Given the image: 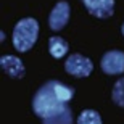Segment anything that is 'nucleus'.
Returning a JSON list of instances; mask_svg holds the SVG:
<instances>
[{
    "label": "nucleus",
    "instance_id": "7ed1b4c3",
    "mask_svg": "<svg viewBox=\"0 0 124 124\" xmlns=\"http://www.w3.org/2000/svg\"><path fill=\"white\" fill-rule=\"evenodd\" d=\"M64 68L74 78H87L89 74L92 73L93 64L87 56L81 55V53H73L64 61Z\"/></svg>",
    "mask_w": 124,
    "mask_h": 124
},
{
    "label": "nucleus",
    "instance_id": "f8f14e48",
    "mask_svg": "<svg viewBox=\"0 0 124 124\" xmlns=\"http://www.w3.org/2000/svg\"><path fill=\"white\" fill-rule=\"evenodd\" d=\"M121 32H123V36H124V24L121 26Z\"/></svg>",
    "mask_w": 124,
    "mask_h": 124
},
{
    "label": "nucleus",
    "instance_id": "1a4fd4ad",
    "mask_svg": "<svg viewBox=\"0 0 124 124\" xmlns=\"http://www.w3.org/2000/svg\"><path fill=\"white\" fill-rule=\"evenodd\" d=\"M44 124H73V111L68 106L64 111H61L60 115L48 118V119H44Z\"/></svg>",
    "mask_w": 124,
    "mask_h": 124
},
{
    "label": "nucleus",
    "instance_id": "f257e3e1",
    "mask_svg": "<svg viewBox=\"0 0 124 124\" xmlns=\"http://www.w3.org/2000/svg\"><path fill=\"white\" fill-rule=\"evenodd\" d=\"M32 108H34V113L44 121L60 115L61 111L68 108V103H64L58 97L55 90V82L48 81L36 92L34 100H32Z\"/></svg>",
    "mask_w": 124,
    "mask_h": 124
},
{
    "label": "nucleus",
    "instance_id": "9b49d317",
    "mask_svg": "<svg viewBox=\"0 0 124 124\" xmlns=\"http://www.w3.org/2000/svg\"><path fill=\"white\" fill-rule=\"evenodd\" d=\"M111 97H113V101H115L116 105H119V106L124 108V78H121V79L116 81Z\"/></svg>",
    "mask_w": 124,
    "mask_h": 124
},
{
    "label": "nucleus",
    "instance_id": "20e7f679",
    "mask_svg": "<svg viewBox=\"0 0 124 124\" xmlns=\"http://www.w3.org/2000/svg\"><path fill=\"white\" fill-rule=\"evenodd\" d=\"M100 66L103 69V73L110 74V76L124 73V52H118V50L106 52L101 56Z\"/></svg>",
    "mask_w": 124,
    "mask_h": 124
},
{
    "label": "nucleus",
    "instance_id": "423d86ee",
    "mask_svg": "<svg viewBox=\"0 0 124 124\" xmlns=\"http://www.w3.org/2000/svg\"><path fill=\"white\" fill-rule=\"evenodd\" d=\"M69 21V5L68 2H58L55 5V8L50 11V16H48V24L53 31H60L63 29Z\"/></svg>",
    "mask_w": 124,
    "mask_h": 124
},
{
    "label": "nucleus",
    "instance_id": "0eeeda50",
    "mask_svg": "<svg viewBox=\"0 0 124 124\" xmlns=\"http://www.w3.org/2000/svg\"><path fill=\"white\" fill-rule=\"evenodd\" d=\"M0 66H2V69L8 74L10 78H13V79H21L26 74L23 61L13 55H3L0 58Z\"/></svg>",
    "mask_w": 124,
    "mask_h": 124
},
{
    "label": "nucleus",
    "instance_id": "9d476101",
    "mask_svg": "<svg viewBox=\"0 0 124 124\" xmlns=\"http://www.w3.org/2000/svg\"><path fill=\"white\" fill-rule=\"evenodd\" d=\"M78 124H101V118L95 110H84L78 118Z\"/></svg>",
    "mask_w": 124,
    "mask_h": 124
},
{
    "label": "nucleus",
    "instance_id": "f03ea898",
    "mask_svg": "<svg viewBox=\"0 0 124 124\" xmlns=\"http://www.w3.org/2000/svg\"><path fill=\"white\" fill-rule=\"evenodd\" d=\"M39 36V23L34 18L19 19L13 29V45L18 52H28L34 47Z\"/></svg>",
    "mask_w": 124,
    "mask_h": 124
},
{
    "label": "nucleus",
    "instance_id": "6e6552de",
    "mask_svg": "<svg viewBox=\"0 0 124 124\" xmlns=\"http://www.w3.org/2000/svg\"><path fill=\"white\" fill-rule=\"evenodd\" d=\"M68 42L61 39L58 36H53L50 37V40H48V52H50V55L53 58H63L66 53H68Z\"/></svg>",
    "mask_w": 124,
    "mask_h": 124
},
{
    "label": "nucleus",
    "instance_id": "39448f33",
    "mask_svg": "<svg viewBox=\"0 0 124 124\" xmlns=\"http://www.w3.org/2000/svg\"><path fill=\"white\" fill-rule=\"evenodd\" d=\"M87 11L100 19L110 18L115 11V0H82Z\"/></svg>",
    "mask_w": 124,
    "mask_h": 124
}]
</instances>
